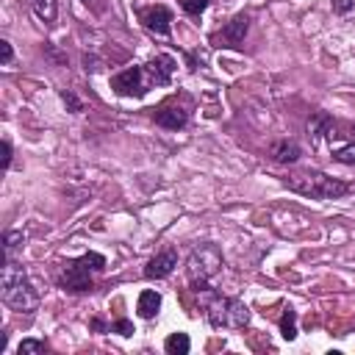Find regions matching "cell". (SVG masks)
<instances>
[{
    "label": "cell",
    "mask_w": 355,
    "mask_h": 355,
    "mask_svg": "<svg viewBox=\"0 0 355 355\" xmlns=\"http://www.w3.org/2000/svg\"><path fill=\"white\" fill-rule=\"evenodd\" d=\"M175 69H178V61L172 55H166V53H158V55H153L144 64V72H147V78H150L153 86H166L172 80Z\"/></svg>",
    "instance_id": "cell-9"
},
{
    "label": "cell",
    "mask_w": 355,
    "mask_h": 355,
    "mask_svg": "<svg viewBox=\"0 0 355 355\" xmlns=\"http://www.w3.org/2000/svg\"><path fill=\"white\" fill-rule=\"evenodd\" d=\"M111 89L119 97H144L153 89V83H150L144 67H128V69L111 75Z\"/></svg>",
    "instance_id": "cell-6"
},
{
    "label": "cell",
    "mask_w": 355,
    "mask_h": 355,
    "mask_svg": "<svg viewBox=\"0 0 355 355\" xmlns=\"http://www.w3.org/2000/svg\"><path fill=\"white\" fill-rule=\"evenodd\" d=\"M89 327H92V330H97V333H111V324H108V322H103L100 316L89 319Z\"/></svg>",
    "instance_id": "cell-27"
},
{
    "label": "cell",
    "mask_w": 355,
    "mask_h": 355,
    "mask_svg": "<svg viewBox=\"0 0 355 355\" xmlns=\"http://www.w3.org/2000/svg\"><path fill=\"white\" fill-rule=\"evenodd\" d=\"M211 0H180V8L189 14V17H200L205 8H208Z\"/></svg>",
    "instance_id": "cell-21"
},
{
    "label": "cell",
    "mask_w": 355,
    "mask_h": 355,
    "mask_svg": "<svg viewBox=\"0 0 355 355\" xmlns=\"http://www.w3.org/2000/svg\"><path fill=\"white\" fill-rule=\"evenodd\" d=\"M280 336L286 341H294L297 338V311L288 305L283 308V316H280Z\"/></svg>",
    "instance_id": "cell-17"
},
{
    "label": "cell",
    "mask_w": 355,
    "mask_h": 355,
    "mask_svg": "<svg viewBox=\"0 0 355 355\" xmlns=\"http://www.w3.org/2000/svg\"><path fill=\"white\" fill-rule=\"evenodd\" d=\"M222 263H225V258H222V250H219L216 244L208 241V244L194 247V250L189 252V258H186V277H189L191 291H194V294H208V291H214L211 280L222 272Z\"/></svg>",
    "instance_id": "cell-3"
},
{
    "label": "cell",
    "mask_w": 355,
    "mask_h": 355,
    "mask_svg": "<svg viewBox=\"0 0 355 355\" xmlns=\"http://www.w3.org/2000/svg\"><path fill=\"white\" fill-rule=\"evenodd\" d=\"M86 3H89V0H86Z\"/></svg>",
    "instance_id": "cell-28"
},
{
    "label": "cell",
    "mask_w": 355,
    "mask_h": 355,
    "mask_svg": "<svg viewBox=\"0 0 355 355\" xmlns=\"http://www.w3.org/2000/svg\"><path fill=\"white\" fill-rule=\"evenodd\" d=\"M22 244H25L22 230H6L3 233V255H14V250H19Z\"/></svg>",
    "instance_id": "cell-18"
},
{
    "label": "cell",
    "mask_w": 355,
    "mask_h": 355,
    "mask_svg": "<svg viewBox=\"0 0 355 355\" xmlns=\"http://www.w3.org/2000/svg\"><path fill=\"white\" fill-rule=\"evenodd\" d=\"M111 333H119V336L128 338V336H133L136 330H133V322H130V319H114V322H111Z\"/></svg>",
    "instance_id": "cell-23"
},
{
    "label": "cell",
    "mask_w": 355,
    "mask_h": 355,
    "mask_svg": "<svg viewBox=\"0 0 355 355\" xmlns=\"http://www.w3.org/2000/svg\"><path fill=\"white\" fill-rule=\"evenodd\" d=\"M31 8H33V14H36L44 25H55V17H58V0H31Z\"/></svg>",
    "instance_id": "cell-15"
},
{
    "label": "cell",
    "mask_w": 355,
    "mask_h": 355,
    "mask_svg": "<svg viewBox=\"0 0 355 355\" xmlns=\"http://www.w3.org/2000/svg\"><path fill=\"white\" fill-rule=\"evenodd\" d=\"M0 297L8 308L31 313L39 308V291L33 288L31 277L25 275V269L11 258L3 255V275H0Z\"/></svg>",
    "instance_id": "cell-1"
},
{
    "label": "cell",
    "mask_w": 355,
    "mask_h": 355,
    "mask_svg": "<svg viewBox=\"0 0 355 355\" xmlns=\"http://www.w3.org/2000/svg\"><path fill=\"white\" fill-rule=\"evenodd\" d=\"M139 19L155 36H169V31H172V11L166 6H161V3L147 6V8H139Z\"/></svg>",
    "instance_id": "cell-8"
},
{
    "label": "cell",
    "mask_w": 355,
    "mask_h": 355,
    "mask_svg": "<svg viewBox=\"0 0 355 355\" xmlns=\"http://www.w3.org/2000/svg\"><path fill=\"white\" fill-rule=\"evenodd\" d=\"M164 349H166L169 355H189V349H191V338H189L186 333H172V336H166Z\"/></svg>",
    "instance_id": "cell-16"
},
{
    "label": "cell",
    "mask_w": 355,
    "mask_h": 355,
    "mask_svg": "<svg viewBox=\"0 0 355 355\" xmlns=\"http://www.w3.org/2000/svg\"><path fill=\"white\" fill-rule=\"evenodd\" d=\"M283 183L291 191H297L302 197H311V200H338V197H347L352 191L349 183H344L338 178H330L322 169H297V172H288L283 178Z\"/></svg>",
    "instance_id": "cell-2"
},
{
    "label": "cell",
    "mask_w": 355,
    "mask_h": 355,
    "mask_svg": "<svg viewBox=\"0 0 355 355\" xmlns=\"http://www.w3.org/2000/svg\"><path fill=\"white\" fill-rule=\"evenodd\" d=\"M336 130V119L327 114V111H316V114H311V119H308V136H311V144H319V139H324V136H336L333 133Z\"/></svg>",
    "instance_id": "cell-12"
},
{
    "label": "cell",
    "mask_w": 355,
    "mask_h": 355,
    "mask_svg": "<svg viewBox=\"0 0 355 355\" xmlns=\"http://www.w3.org/2000/svg\"><path fill=\"white\" fill-rule=\"evenodd\" d=\"M355 8V0H333V11L336 14H349Z\"/></svg>",
    "instance_id": "cell-26"
},
{
    "label": "cell",
    "mask_w": 355,
    "mask_h": 355,
    "mask_svg": "<svg viewBox=\"0 0 355 355\" xmlns=\"http://www.w3.org/2000/svg\"><path fill=\"white\" fill-rule=\"evenodd\" d=\"M105 269V255L100 252H83L80 258H69L61 263L58 269V288L69 291V294H83L92 288V275Z\"/></svg>",
    "instance_id": "cell-4"
},
{
    "label": "cell",
    "mask_w": 355,
    "mask_h": 355,
    "mask_svg": "<svg viewBox=\"0 0 355 355\" xmlns=\"http://www.w3.org/2000/svg\"><path fill=\"white\" fill-rule=\"evenodd\" d=\"M205 300V319L211 327L216 330H244L250 324V308L236 300V297H225L216 291L202 294Z\"/></svg>",
    "instance_id": "cell-5"
},
{
    "label": "cell",
    "mask_w": 355,
    "mask_h": 355,
    "mask_svg": "<svg viewBox=\"0 0 355 355\" xmlns=\"http://www.w3.org/2000/svg\"><path fill=\"white\" fill-rule=\"evenodd\" d=\"M247 31H250V14H236L230 22H225L219 31L211 33V44L219 50H239L244 44Z\"/></svg>",
    "instance_id": "cell-7"
},
{
    "label": "cell",
    "mask_w": 355,
    "mask_h": 355,
    "mask_svg": "<svg viewBox=\"0 0 355 355\" xmlns=\"http://www.w3.org/2000/svg\"><path fill=\"white\" fill-rule=\"evenodd\" d=\"M158 308H161V294L153 291V288H144V291L139 294V300H136V311H139V316H141V319H155Z\"/></svg>",
    "instance_id": "cell-14"
},
{
    "label": "cell",
    "mask_w": 355,
    "mask_h": 355,
    "mask_svg": "<svg viewBox=\"0 0 355 355\" xmlns=\"http://www.w3.org/2000/svg\"><path fill=\"white\" fill-rule=\"evenodd\" d=\"M11 61H14V47H11L8 39H0V64L8 67Z\"/></svg>",
    "instance_id": "cell-24"
},
{
    "label": "cell",
    "mask_w": 355,
    "mask_h": 355,
    "mask_svg": "<svg viewBox=\"0 0 355 355\" xmlns=\"http://www.w3.org/2000/svg\"><path fill=\"white\" fill-rule=\"evenodd\" d=\"M11 158H14V150H11V141H8V139H3V164H0V166H3V172H6L8 166H11Z\"/></svg>",
    "instance_id": "cell-25"
},
{
    "label": "cell",
    "mask_w": 355,
    "mask_h": 355,
    "mask_svg": "<svg viewBox=\"0 0 355 355\" xmlns=\"http://www.w3.org/2000/svg\"><path fill=\"white\" fill-rule=\"evenodd\" d=\"M269 155H272L275 164H294V161H300L302 147L294 139H280V141H275L269 147Z\"/></svg>",
    "instance_id": "cell-13"
},
{
    "label": "cell",
    "mask_w": 355,
    "mask_h": 355,
    "mask_svg": "<svg viewBox=\"0 0 355 355\" xmlns=\"http://www.w3.org/2000/svg\"><path fill=\"white\" fill-rule=\"evenodd\" d=\"M44 349H47V341H42V338H22L19 347H17L19 355H36V352H44Z\"/></svg>",
    "instance_id": "cell-19"
},
{
    "label": "cell",
    "mask_w": 355,
    "mask_h": 355,
    "mask_svg": "<svg viewBox=\"0 0 355 355\" xmlns=\"http://www.w3.org/2000/svg\"><path fill=\"white\" fill-rule=\"evenodd\" d=\"M153 119H155V125H161V128H166V130H180V128H186V122H189V108H183V105H178V103H164V105L153 114Z\"/></svg>",
    "instance_id": "cell-11"
},
{
    "label": "cell",
    "mask_w": 355,
    "mask_h": 355,
    "mask_svg": "<svg viewBox=\"0 0 355 355\" xmlns=\"http://www.w3.org/2000/svg\"><path fill=\"white\" fill-rule=\"evenodd\" d=\"M61 103H64V105H67V111H72V114H80V111H83V103H80L69 89H64V92H61Z\"/></svg>",
    "instance_id": "cell-22"
},
{
    "label": "cell",
    "mask_w": 355,
    "mask_h": 355,
    "mask_svg": "<svg viewBox=\"0 0 355 355\" xmlns=\"http://www.w3.org/2000/svg\"><path fill=\"white\" fill-rule=\"evenodd\" d=\"M175 266H178V250L166 247V250H161L158 255H153V258L147 261V266H144V277H147V280H164V277L172 275Z\"/></svg>",
    "instance_id": "cell-10"
},
{
    "label": "cell",
    "mask_w": 355,
    "mask_h": 355,
    "mask_svg": "<svg viewBox=\"0 0 355 355\" xmlns=\"http://www.w3.org/2000/svg\"><path fill=\"white\" fill-rule=\"evenodd\" d=\"M333 161L347 164V166H355V141H352V144H344V147H338V150H333Z\"/></svg>",
    "instance_id": "cell-20"
}]
</instances>
